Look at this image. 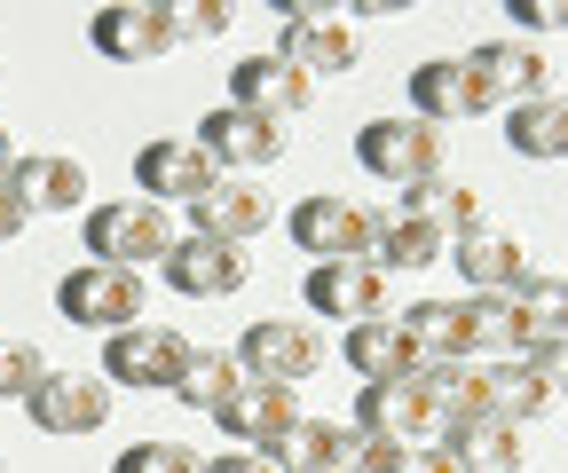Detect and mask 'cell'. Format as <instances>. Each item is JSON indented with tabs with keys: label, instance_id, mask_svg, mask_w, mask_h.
<instances>
[{
	"label": "cell",
	"instance_id": "obj_33",
	"mask_svg": "<svg viewBox=\"0 0 568 473\" xmlns=\"http://www.w3.org/2000/svg\"><path fill=\"white\" fill-rule=\"evenodd\" d=\"M474 356H521V300H474Z\"/></svg>",
	"mask_w": 568,
	"mask_h": 473
},
{
	"label": "cell",
	"instance_id": "obj_24",
	"mask_svg": "<svg viewBox=\"0 0 568 473\" xmlns=\"http://www.w3.org/2000/svg\"><path fill=\"white\" fill-rule=\"evenodd\" d=\"M481 371V419H506V426H529L552 411V387L529 371V356H497V363H474Z\"/></svg>",
	"mask_w": 568,
	"mask_h": 473
},
{
	"label": "cell",
	"instance_id": "obj_21",
	"mask_svg": "<svg viewBox=\"0 0 568 473\" xmlns=\"http://www.w3.org/2000/svg\"><path fill=\"white\" fill-rule=\"evenodd\" d=\"M474 111H489V103H481V88H474V63H466V55H426V63H410V119L458 126V119H474Z\"/></svg>",
	"mask_w": 568,
	"mask_h": 473
},
{
	"label": "cell",
	"instance_id": "obj_36",
	"mask_svg": "<svg viewBox=\"0 0 568 473\" xmlns=\"http://www.w3.org/2000/svg\"><path fill=\"white\" fill-rule=\"evenodd\" d=\"M166 17H174V40H213V32H230V9H222V0H166Z\"/></svg>",
	"mask_w": 568,
	"mask_h": 473
},
{
	"label": "cell",
	"instance_id": "obj_32",
	"mask_svg": "<svg viewBox=\"0 0 568 473\" xmlns=\"http://www.w3.org/2000/svg\"><path fill=\"white\" fill-rule=\"evenodd\" d=\"M552 340H568V277H537L521 292V356H537Z\"/></svg>",
	"mask_w": 568,
	"mask_h": 473
},
{
	"label": "cell",
	"instance_id": "obj_17",
	"mask_svg": "<svg viewBox=\"0 0 568 473\" xmlns=\"http://www.w3.org/2000/svg\"><path fill=\"white\" fill-rule=\"evenodd\" d=\"M293 419H301V394H293V387H268V379H237L230 402L213 411L222 442H237V450H268V442H284V434H293Z\"/></svg>",
	"mask_w": 568,
	"mask_h": 473
},
{
	"label": "cell",
	"instance_id": "obj_15",
	"mask_svg": "<svg viewBox=\"0 0 568 473\" xmlns=\"http://www.w3.org/2000/svg\"><path fill=\"white\" fill-rule=\"evenodd\" d=\"M364 442H435V402L418 394V379H379V387H355V419Z\"/></svg>",
	"mask_w": 568,
	"mask_h": 473
},
{
	"label": "cell",
	"instance_id": "obj_28",
	"mask_svg": "<svg viewBox=\"0 0 568 473\" xmlns=\"http://www.w3.org/2000/svg\"><path fill=\"white\" fill-rule=\"evenodd\" d=\"M506 143L521 151V158H568V95L552 88V95H537V103H514L506 111Z\"/></svg>",
	"mask_w": 568,
	"mask_h": 473
},
{
	"label": "cell",
	"instance_id": "obj_3",
	"mask_svg": "<svg viewBox=\"0 0 568 473\" xmlns=\"http://www.w3.org/2000/svg\"><path fill=\"white\" fill-rule=\"evenodd\" d=\"M230 356H237L245 379L301 387V379L324 371V331H316V316H261V323H245V340Z\"/></svg>",
	"mask_w": 568,
	"mask_h": 473
},
{
	"label": "cell",
	"instance_id": "obj_5",
	"mask_svg": "<svg viewBox=\"0 0 568 473\" xmlns=\"http://www.w3.org/2000/svg\"><path fill=\"white\" fill-rule=\"evenodd\" d=\"M190 348H197V340H182L174 323H126V331H111V340H103V387H142V394L166 387V394H174Z\"/></svg>",
	"mask_w": 568,
	"mask_h": 473
},
{
	"label": "cell",
	"instance_id": "obj_12",
	"mask_svg": "<svg viewBox=\"0 0 568 473\" xmlns=\"http://www.w3.org/2000/svg\"><path fill=\"white\" fill-rule=\"evenodd\" d=\"M450 260H458V277H466L474 300H521V292L545 277V268L529 260V245L506 237V229H474V237H458Z\"/></svg>",
	"mask_w": 568,
	"mask_h": 473
},
{
	"label": "cell",
	"instance_id": "obj_22",
	"mask_svg": "<svg viewBox=\"0 0 568 473\" xmlns=\"http://www.w3.org/2000/svg\"><path fill=\"white\" fill-rule=\"evenodd\" d=\"M9 189L24 197V214H88V166L71 158V151H24Z\"/></svg>",
	"mask_w": 568,
	"mask_h": 473
},
{
	"label": "cell",
	"instance_id": "obj_23",
	"mask_svg": "<svg viewBox=\"0 0 568 473\" xmlns=\"http://www.w3.org/2000/svg\"><path fill=\"white\" fill-rule=\"evenodd\" d=\"M347 371L364 379V387H379V379H410L418 371V340L403 331V316H372V323H347Z\"/></svg>",
	"mask_w": 568,
	"mask_h": 473
},
{
	"label": "cell",
	"instance_id": "obj_35",
	"mask_svg": "<svg viewBox=\"0 0 568 473\" xmlns=\"http://www.w3.org/2000/svg\"><path fill=\"white\" fill-rule=\"evenodd\" d=\"M40 379H48V356L32 340H0V402H24Z\"/></svg>",
	"mask_w": 568,
	"mask_h": 473
},
{
	"label": "cell",
	"instance_id": "obj_10",
	"mask_svg": "<svg viewBox=\"0 0 568 473\" xmlns=\"http://www.w3.org/2000/svg\"><path fill=\"white\" fill-rule=\"evenodd\" d=\"M159 268H166V292H182V300H230V292H245V277H253V253L182 229Z\"/></svg>",
	"mask_w": 568,
	"mask_h": 473
},
{
	"label": "cell",
	"instance_id": "obj_11",
	"mask_svg": "<svg viewBox=\"0 0 568 473\" xmlns=\"http://www.w3.org/2000/svg\"><path fill=\"white\" fill-rule=\"evenodd\" d=\"M268 55L301 63L308 80H332V72H355V63H364V48H355V24H339L332 9H316V0L284 9V24H276V48H268Z\"/></svg>",
	"mask_w": 568,
	"mask_h": 473
},
{
	"label": "cell",
	"instance_id": "obj_14",
	"mask_svg": "<svg viewBox=\"0 0 568 473\" xmlns=\"http://www.w3.org/2000/svg\"><path fill=\"white\" fill-rule=\"evenodd\" d=\"M230 103L293 126V119L316 103V80L301 72V63H284V55H268V48H261V55H237V63H230Z\"/></svg>",
	"mask_w": 568,
	"mask_h": 473
},
{
	"label": "cell",
	"instance_id": "obj_4",
	"mask_svg": "<svg viewBox=\"0 0 568 473\" xmlns=\"http://www.w3.org/2000/svg\"><path fill=\"white\" fill-rule=\"evenodd\" d=\"M293 245L308 260H372L379 245V214L364 206V197H339V189H316L293 206Z\"/></svg>",
	"mask_w": 568,
	"mask_h": 473
},
{
	"label": "cell",
	"instance_id": "obj_1",
	"mask_svg": "<svg viewBox=\"0 0 568 473\" xmlns=\"http://www.w3.org/2000/svg\"><path fill=\"white\" fill-rule=\"evenodd\" d=\"M142 308H151L142 268L80 260V268H63V285H55V316H71L80 331H126V323H142Z\"/></svg>",
	"mask_w": 568,
	"mask_h": 473
},
{
	"label": "cell",
	"instance_id": "obj_7",
	"mask_svg": "<svg viewBox=\"0 0 568 473\" xmlns=\"http://www.w3.org/2000/svg\"><path fill=\"white\" fill-rule=\"evenodd\" d=\"M355 158H364V174L379 182H435L443 174V126L426 119H364L355 126Z\"/></svg>",
	"mask_w": 568,
	"mask_h": 473
},
{
	"label": "cell",
	"instance_id": "obj_31",
	"mask_svg": "<svg viewBox=\"0 0 568 473\" xmlns=\"http://www.w3.org/2000/svg\"><path fill=\"white\" fill-rule=\"evenodd\" d=\"M245 371H237V356L230 348H190V363H182V379H174V402H190V411H222L230 402V387H237Z\"/></svg>",
	"mask_w": 568,
	"mask_h": 473
},
{
	"label": "cell",
	"instance_id": "obj_8",
	"mask_svg": "<svg viewBox=\"0 0 568 473\" xmlns=\"http://www.w3.org/2000/svg\"><path fill=\"white\" fill-rule=\"evenodd\" d=\"M24 419H32L40 434H103V426H111V387H103V371H63V363H48V379L24 394Z\"/></svg>",
	"mask_w": 568,
	"mask_h": 473
},
{
	"label": "cell",
	"instance_id": "obj_40",
	"mask_svg": "<svg viewBox=\"0 0 568 473\" xmlns=\"http://www.w3.org/2000/svg\"><path fill=\"white\" fill-rule=\"evenodd\" d=\"M205 473H276L261 450H222V457H205Z\"/></svg>",
	"mask_w": 568,
	"mask_h": 473
},
{
	"label": "cell",
	"instance_id": "obj_19",
	"mask_svg": "<svg viewBox=\"0 0 568 473\" xmlns=\"http://www.w3.org/2000/svg\"><path fill=\"white\" fill-rule=\"evenodd\" d=\"M308 316H339V323H372L387 316V277L372 260H316L308 285H301Z\"/></svg>",
	"mask_w": 568,
	"mask_h": 473
},
{
	"label": "cell",
	"instance_id": "obj_16",
	"mask_svg": "<svg viewBox=\"0 0 568 473\" xmlns=\"http://www.w3.org/2000/svg\"><path fill=\"white\" fill-rule=\"evenodd\" d=\"M474 88H481V103H537V95H552V63H545V48L537 40H481L474 55Z\"/></svg>",
	"mask_w": 568,
	"mask_h": 473
},
{
	"label": "cell",
	"instance_id": "obj_41",
	"mask_svg": "<svg viewBox=\"0 0 568 473\" xmlns=\"http://www.w3.org/2000/svg\"><path fill=\"white\" fill-rule=\"evenodd\" d=\"M17 158H24V151H17V134H9V126H0V182H9V174H17Z\"/></svg>",
	"mask_w": 568,
	"mask_h": 473
},
{
	"label": "cell",
	"instance_id": "obj_42",
	"mask_svg": "<svg viewBox=\"0 0 568 473\" xmlns=\"http://www.w3.org/2000/svg\"><path fill=\"white\" fill-rule=\"evenodd\" d=\"M0 473H9V465H0Z\"/></svg>",
	"mask_w": 568,
	"mask_h": 473
},
{
	"label": "cell",
	"instance_id": "obj_9",
	"mask_svg": "<svg viewBox=\"0 0 568 473\" xmlns=\"http://www.w3.org/2000/svg\"><path fill=\"white\" fill-rule=\"evenodd\" d=\"M213 182H222V166L197 151V134H159V143L134 151V189L151 206H197Z\"/></svg>",
	"mask_w": 568,
	"mask_h": 473
},
{
	"label": "cell",
	"instance_id": "obj_38",
	"mask_svg": "<svg viewBox=\"0 0 568 473\" xmlns=\"http://www.w3.org/2000/svg\"><path fill=\"white\" fill-rule=\"evenodd\" d=\"M529 371H537V379L552 387V402H560V394H568V340H552V348H537V356H529Z\"/></svg>",
	"mask_w": 568,
	"mask_h": 473
},
{
	"label": "cell",
	"instance_id": "obj_25",
	"mask_svg": "<svg viewBox=\"0 0 568 473\" xmlns=\"http://www.w3.org/2000/svg\"><path fill=\"white\" fill-rule=\"evenodd\" d=\"M435 442H443L466 473H521V457H529V450H521V426L481 419V411H474V419H450Z\"/></svg>",
	"mask_w": 568,
	"mask_h": 473
},
{
	"label": "cell",
	"instance_id": "obj_27",
	"mask_svg": "<svg viewBox=\"0 0 568 473\" xmlns=\"http://www.w3.org/2000/svg\"><path fill=\"white\" fill-rule=\"evenodd\" d=\"M403 214H418L426 229H443L450 245H458V237H474V229H489V214H481V189H466L458 174H435V182H410V197H403Z\"/></svg>",
	"mask_w": 568,
	"mask_h": 473
},
{
	"label": "cell",
	"instance_id": "obj_2",
	"mask_svg": "<svg viewBox=\"0 0 568 473\" xmlns=\"http://www.w3.org/2000/svg\"><path fill=\"white\" fill-rule=\"evenodd\" d=\"M80 237H88V260H111V268H151L174 245L166 206H151V197H103L80 214Z\"/></svg>",
	"mask_w": 568,
	"mask_h": 473
},
{
	"label": "cell",
	"instance_id": "obj_6",
	"mask_svg": "<svg viewBox=\"0 0 568 473\" xmlns=\"http://www.w3.org/2000/svg\"><path fill=\"white\" fill-rule=\"evenodd\" d=\"M197 151L222 166V174H268L284 151H293V126L222 103V111H205V119H197Z\"/></svg>",
	"mask_w": 568,
	"mask_h": 473
},
{
	"label": "cell",
	"instance_id": "obj_30",
	"mask_svg": "<svg viewBox=\"0 0 568 473\" xmlns=\"http://www.w3.org/2000/svg\"><path fill=\"white\" fill-rule=\"evenodd\" d=\"M410 379H418V394H426V402H435V419H443V426L481 411V371H474V363H450V356H435V363H418ZM443 426H435V434H443Z\"/></svg>",
	"mask_w": 568,
	"mask_h": 473
},
{
	"label": "cell",
	"instance_id": "obj_26",
	"mask_svg": "<svg viewBox=\"0 0 568 473\" xmlns=\"http://www.w3.org/2000/svg\"><path fill=\"white\" fill-rule=\"evenodd\" d=\"M403 331L418 340V363H435V356L474 363V292L466 300H418V308H403Z\"/></svg>",
	"mask_w": 568,
	"mask_h": 473
},
{
	"label": "cell",
	"instance_id": "obj_29",
	"mask_svg": "<svg viewBox=\"0 0 568 473\" xmlns=\"http://www.w3.org/2000/svg\"><path fill=\"white\" fill-rule=\"evenodd\" d=\"M426 260H450V237L426 229L418 214H379V245H372V268H426Z\"/></svg>",
	"mask_w": 568,
	"mask_h": 473
},
{
	"label": "cell",
	"instance_id": "obj_34",
	"mask_svg": "<svg viewBox=\"0 0 568 473\" xmlns=\"http://www.w3.org/2000/svg\"><path fill=\"white\" fill-rule=\"evenodd\" d=\"M111 473H205V457L190 442H126L111 457Z\"/></svg>",
	"mask_w": 568,
	"mask_h": 473
},
{
	"label": "cell",
	"instance_id": "obj_18",
	"mask_svg": "<svg viewBox=\"0 0 568 473\" xmlns=\"http://www.w3.org/2000/svg\"><path fill=\"white\" fill-rule=\"evenodd\" d=\"M276 222V197L253 174H222L197 206H190V237H222V245H253Z\"/></svg>",
	"mask_w": 568,
	"mask_h": 473
},
{
	"label": "cell",
	"instance_id": "obj_13",
	"mask_svg": "<svg viewBox=\"0 0 568 473\" xmlns=\"http://www.w3.org/2000/svg\"><path fill=\"white\" fill-rule=\"evenodd\" d=\"M88 40L103 63H159L174 48V17H166V0H103L88 17Z\"/></svg>",
	"mask_w": 568,
	"mask_h": 473
},
{
	"label": "cell",
	"instance_id": "obj_20",
	"mask_svg": "<svg viewBox=\"0 0 568 473\" xmlns=\"http://www.w3.org/2000/svg\"><path fill=\"white\" fill-rule=\"evenodd\" d=\"M276 473H355V457H364V434H355L347 419H293V434L261 450Z\"/></svg>",
	"mask_w": 568,
	"mask_h": 473
},
{
	"label": "cell",
	"instance_id": "obj_37",
	"mask_svg": "<svg viewBox=\"0 0 568 473\" xmlns=\"http://www.w3.org/2000/svg\"><path fill=\"white\" fill-rule=\"evenodd\" d=\"M506 17H514V40H529V32H568V0H506Z\"/></svg>",
	"mask_w": 568,
	"mask_h": 473
},
{
	"label": "cell",
	"instance_id": "obj_39",
	"mask_svg": "<svg viewBox=\"0 0 568 473\" xmlns=\"http://www.w3.org/2000/svg\"><path fill=\"white\" fill-rule=\"evenodd\" d=\"M24 229H32V214H24V197H17L9 182H0V245H17Z\"/></svg>",
	"mask_w": 568,
	"mask_h": 473
}]
</instances>
